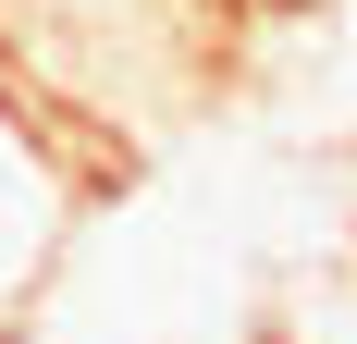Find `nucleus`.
Listing matches in <instances>:
<instances>
[{
    "label": "nucleus",
    "mask_w": 357,
    "mask_h": 344,
    "mask_svg": "<svg viewBox=\"0 0 357 344\" xmlns=\"http://www.w3.org/2000/svg\"><path fill=\"white\" fill-rule=\"evenodd\" d=\"M86 197H99L86 136H74L62 111H50L25 74L0 62V332L50 295V271H62L74 221H86Z\"/></svg>",
    "instance_id": "obj_1"
}]
</instances>
